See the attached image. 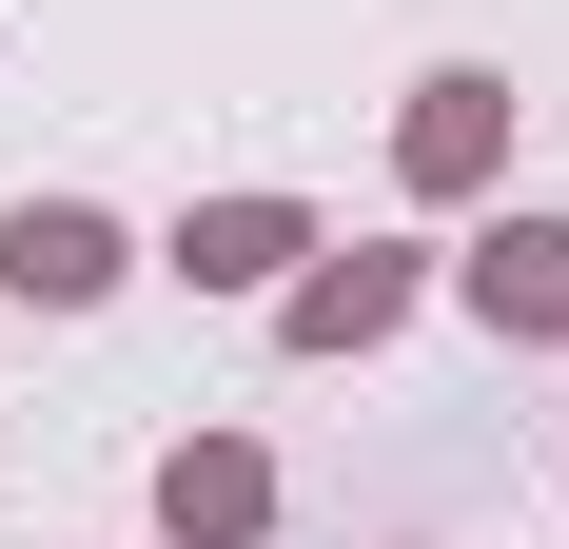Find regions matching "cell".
<instances>
[{
    "instance_id": "6da1fadb",
    "label": "cell",
    "mask_w": 569,
    "mask_h": 549,
    "mask_svg": "<svg viewBox=\"0 0 569 549\" xmlns=\"http://www.w3.org/2000/svg\"><path fill=\"white\" fill-rule=\"evenodd\" d=\"M491 177H511V79H491V59H432L412 118H393V197L452 217V197H491Z\"/></svg>"
},
{
    "instance_id": "7a4b0ae2",
    "label": "cell",
    "mask_w": 569,
    "mask_h": 549,
    "mask_svg": "<svg viewBox=\"0 0 569 549\" xmlns=\"http://www.w3.org/2000/svg\"><path fill=\"white\" fill-rule=\"evenodd\" d=\"M412 295H432V256H393V236H353V256H335V236H315V256L276 274V353H373Z\"/></svg>"
},
{
    "instance_id": "3957f363",
    "label": "cell",
    "mask_w": 569,
    "mask_h": 549,
    "mask_svg": "<svg viewBox=\"0 0 569 549\" xmlns=\"http://www.w3.org/2000/svg\"><path fill=\"white\" fill-rule=\"evenodd\" d=\"M452 295H471L491 353H569V217H491V236L452 256Z\"/></svg>"
},
{
    "instance_id": "277c9868",
    "label": "cell",
    "mask_w": 569,
    "mask_h": 549,
    "mask_svg": "<svg viewBox=\"0 0 569 549\" xmlns=\"http://www.w3.org/2000/svg\"><path fill=\"white\" fill-rule=\"evenodd\" d=\"M118 274H138V236H118L99 197H20V217H0V295H20V315H99Z\"/></svg>"
},
{
    "instance_id": "5b68a950",
    "label": "cell",
    "mask_w": 569,
    "mask_h": 549,
    "mask_svg": "<svg viewBox=\"0 0 569 549\" xmlns=\"http://www.w3.org/2000/svg\"><path fill=\"white\" fill-rule=\"evenodd\" d=\"M158 530L177 549H256V530H276V451H256V432H177L158 451Z\"/></svg>"
},
{
    "instance_id": "8992f818",
    "label": "cell",
    "mask_w": 569,
    "mask_h": 549,
    "mask_svg": "<svg viewBox=\"0 0 569 549\" xmlns=\"http://www.w3.org/2000/svg\"><path fill=\"white\" fill-rule=\"evenodd\" d=\"M295 256H315L295 197H197V217H177V295H276Z\"/></svg>"
}]
</instances>
